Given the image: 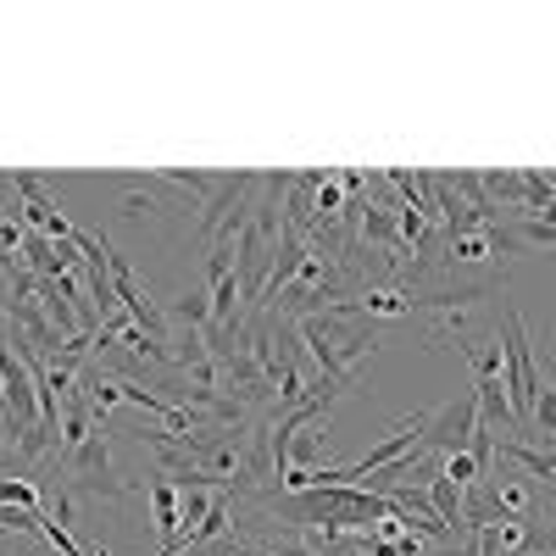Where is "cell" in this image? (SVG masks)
<instances>
[{
  "label": "cell",
  "instance_id": "11",
  "mask_svg": "<svg viewBox=\"0 0 556 556\" xmlns=\"http://www.w3.org/2000/svg\"><path fill=\"white\" fill-rule=\"evenodd\" d=\"M167 312H173L190 334H206V329H212V295H206V290H184Z\"/></svg>",
  "mask_w": 556,
  "mask_h": 556
},
{
  "label": "cell",
  "instance_id": "13",
  "mask_svg": "<svg viewBox=\"0 0 556 556\" xmlns=\"http://www.w3.org/2000/svg\"><path fill=\"white\" fill-rule=\"evenodd\" d=\"M545 434V440H556V384H540V395H534V424H529V434Z\"/></svg>",
  "mask_w": 556,
  "mask_h": 556
},
{
  "label": "cell",
  "instance_id": "16",
  "mask_svg": "<svg viewBox=\"0 0 556 556\" xmlns=\"http://www.w3.org/2000/svg\"><path fill=\"white\" fill-rule=\"evenodd\" d=\"M262 556H317V551H312L301 534H278V540H267V551H262Z\"/></svg>",
  "mask_w": 556,
  "mask_h": 556
},
{
  "label": "cell",
  "instance_id": "4",
  "mask_svg": "<svg viewBox=\"0 0 556 556\" xmlns=\"http://www.w3.org/2000/svg\"><path fill=\"white\" fill-rule=\"evenodd\" d=\"M473 429H479V401H473V390H468V395H456L451 406L429 412V429H424V451H434V456L468 451Z\"/></svg>",
  "mask_w": 556,
  "mask_h": 556
},
{
  "label": "cell",
  "instance_id": "12",
  "mask_svg": "<svg viewBox=\"0 0 556 556\" xmlns=\"http://www.w3.org/2000/svg\"><path fill=\"white\" fill-rule=\"evenodd\" d=\"M0 506H23V513H51L45 495L28 484V479H0Z\"/></svg>",
  "mask_w": 556,
  "mask_h": 556
},
{
  "label": "cell",
  "instance_id": "2",
  "mask_svg": "<svg viewBox=\"0 0 556 556\" xmlns=\"http://www.w3.org/2000/svg\"><path fill=\"white\" fill-rule=\"evenodd\" d=\"M501 362H506V401H513L518 440H523V434H529V424H534L540 367H534V345H529V329H523V312H518L513 301L501 306Z\"/></svg>",
  "mask_w": 556,
  "mask_h": 556
},
{
  "label": "cell",
  "instance_id": "1",
  "mask_svg": "<svg viewBox=\"0 0 556 556\" xmlns=\"http://www.w3.org/2000/svg\"><path fill=\"white\" fill-rule=\"evenodd\" d=\"M295 340L312 351V362H317V379H323V384H334L340 395L356 384V362L379 345V334H374V317H362V312H356V301L301 317V323H295Z\"/></svg>",
  "mask_w": 556,
  "mask_h": 556
},
{
  "label": "cell",
  "instance_id": "6",
  "mask_svg": "<svg viewBox=\"0 0 556 556\" xmlns=\"http://www.w3.org/2000/svg\"><path fill=\"white\" fill-rule=\"evenodd\" d=\"M473 540H479V556H529V551H534V523H523V518H495V523H484Z\"/></svg>",
  "mask_w": 556,
  "mask_h": 556
},
{
  "label": "cell",
  "instance_id": "8",
  "mask_svg": "<svg viewBox=\"0 0 556 556\" xmlns=\"http://www.w3.org/2000/svg\"><path fill=\"white\" fill-rule=\"evenodd\" d=\"M362 240L379 245L384 256H401V251H406L401 228H395V212H384V206H374V201H362Z\"/></svg>",
  "mask_w": 556,
  "mask_h": 556
},
{
  "label": "cell",
  "instance_id": "9",
  "mask_svg": "<svg viewBox=\"0 0 556 556\" xmlns=\"http://www.w3.org/2000/svg\"><path fill=\"white\" fill-rule=\"evenodd\" d=\"M495 256H501L495 228H473V235H456V240H451V251H445V262H451V267H479V262H495Z\"/></svg>",
  "mask_w": 556,
  "mask_h": 556
},
{
  "label": "cell",
  "instance_id": "14",
  "mask_svg": "<svg viewBox=\"0 0 556 556\" xmlns=\"http://www.w3.org/2000/svg\"><path fill=\"white\" fill-rule=\"evenodd\" d=\"M440 473H445V479H451V484H456L462 495H468V490L479 484V468H473V456H468V451H451Z\"/></svg>",
  "mask_w": 556,
  "mask_h": 556
},
{
  "label": "cell",
  "instance_id": "10",
  "mask_svg": "<svg viewBox=\"0 0 556 556\" xmlns=\"http://www.w3.org/2000/svg\"><path fill=\"white\" fill-rule=\"evenodd\" d=\"M162 184H173L178 195H190L195 206H206V201H212V190H217V173H195V167H162Z\"/></svg>",
  "mask_w": 556,
  "mask_h": 556
},
{
  "label": "cell",
  "instance_id": "3",
  "mask_svg": "<svg viewBox=\"0 0 556 556\" xmlns=\"http://www.w3.org/2000/svg\"><path fill=\"white\" fill-rule=\"evenodd\" d=\"M62 479H67L73 495H89V501H123V495H128V484H123L117 468H112V445H106L101 429L89 434L78 451L62 456Z\"/></svg>",
  "mask_w": 556,
  "mask_h": 556
},
{
  "label": "cell",
  "instance_id": "7",
  "mask_svg": "<svg viewBox=\"0 0 556 556\" xmlns=\"http://www.w3.org/2000/svg\"><path fill=\"white\" fill-rule=\"evenodd\" d=\"M351 301H356L362 317H412L417 312V290H406V285H395V290L390 285H362Z\"/></svg>",
  "mask_w": 556,
  "mask_h": 556
},
{
  "label": "cell",
  "instance_id": "5",
  "mask_svg": "<svg viewBox=\"0 0 556 556\" xmlns=\"http://www.w3.org/2000/svg\"><path fill=\"white\" fill-rule=\"evenodd\" d=\"M146 495H151V529H156V556H178V490L162 479V473H151V484H146Z\"/></svg>",
  "mask_w": 556,
  "mask_h": 556
},
{
  "label": "cell",
  "instance_id": "15",
  "mask_svg": "<svg viewBox=\"0 0 556 556\" xmlns=\"http://www.w3.org/2000/svg\"><path fill=\"white\" fill-rule=\"evenodd\" d=\"M473 534H479V529H468V523H462V529H456V534L440 545V556H479V540H473Z\"/></svg>",
  "mask_w": 556,
  "mask_h": 556
},
{
  "label": "cell",
  "instance_id": "17",
  "mask_svg": "<svg viewBox=\"0 0 556 556\" xmlns=\"http://www.w3.org/2000/svg\"><path fill=\"white\" fill-rule=\"evenodd\" d=\"M12 267H23V262H17V251H7V245H0V273H12Z\"/></svg>",
  "mask_w": 556,
  "mask_h": 556
}]
</instances>
